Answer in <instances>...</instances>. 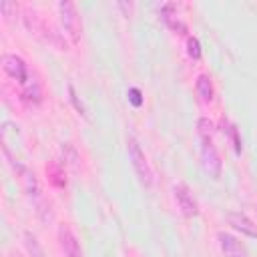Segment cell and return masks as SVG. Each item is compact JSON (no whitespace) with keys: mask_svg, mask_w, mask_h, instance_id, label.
Returning a JSON list of instances; mask_svg holds the SVG:
<instances>
[{"mask_svg":"<svg viewBox=\"0 0 257 257\" xmlns=\"http://www.w3.org/2000/svg\"><path fill=\"white\" fill-rule=\"evenodd\" d=\"M161 18H163V22H165L171 30H175V32H179V34H185V32H187V24L179 18L175 4H165V6L161 8Z\"/></svg>","mask_w":257,"mask_h":257,"instance_id":"9","label":"cell"},{"mask_svg":"<svg viewBox=\"0 0 257 257\" xmlns=\"http://www.w3.org/2000/svg\"><path fill=\"white\" fill-rule=\"evenodd\" d=\"M58 12H60V22L66 30V34L70 36L72 42H78L82 36V20L78 16L76 4L74 2H60L58 4Z\"/></svg>","mask_w":257,"mask_h":257,"instance_id":"2","label":"cell"},{"mask_svg":"<svg viewBox=\"0 0 257 257\" xmlns=\"http://www.w3.org/2000/svg\"><path fill=\"white\" fill-rule=\"evenodd\" d=\"M0 10H2V14L10 20L12 16H16V14H12V10H14V12H18V6H16L14 2H2V4H0Z\"/></svg>","mask_w":257,"mask_h":257,"instance_id":"18","label":"cell"},{"mask_svg":"<svg viewBox=\"0 0 257 257\" xmlns=\"http://www.w3.org/2000/svg\"><path fill=\"white\" fill-rule=\"evenodd\" d=\"M46 175H48V179H50L52 185H56V187H66V179L62 177L64 173H62V167H60V165H50V167H46Z\"/></svg>","mask_w":257,"mask_h":257,"instance_id":"12","label":"cell"},{"mask_svg":"<svg viewBox=\"0 0 257 257\" xmlns=\"http://www.w3.org/2000/svg\"><path fill=\"white\" fill-rule=\"evenodd\" d=\"M62 153H64V161H66V163H70V165H76V161H78V155H76V151H74V147H72L70 143H64V147H62Z\"/></svg>","mask_w":257,"mask_h":257,"instance_id":"16","label":"cell"},{"mask_svg":"<svg viewBox=\"0 0 257 257\" xmlns=\"http://www.w3.org/2000/svg\"><path fill=\"white\" fill-rule=\"evenodd\" d=\"M197 131H199V137H213L215 124H213L207 116H201V118L197 120Z\"/></svg>","mask_w":257,"mask_h":257,"instance_id":"14","label":"cell"},{"mask_svg":"<svg viewBox=\"0 0 257 257\" xmlns=\"http://www.w3.org/2000/svg\"><path fill=\"white\" fill-rule=\"evenodd\" d=\"M24 245H26L30 257H42V247H40V243L36 241V237L30 231H24Z\"/></svg>","mask_w":257,"mask_h":257,"instance_id":"13","label":"cell"},{"mask_svg":"<svg viewBox=\"0 0 257 257\" xmlns=\"http://www.w3.org/2000/svg\"><path fill=\"white\" fill-rule=\"evenodd\" d=\"M195 86H197V94L201 96L203 102H211V100H213L215 88H213V82H211V78H209L207 74H199Z\"/></svg>","mask_w":257,"mask_h":257,"instance_id":"10","label":"cell"},{"mask_svg":"<svg viewBox=\"0 0 257 257\" xmlns=\"http://www.w3.org/2000/svg\"><path fill=\"white\" fill-rule=\"evenodd\" d=\"M2 68H4V72L10 78L18 80L20 84H26L28 70H26V64H24V60L20 56H16V54H4L2 56Z\"/></svg>","mask_w":257,"mask_h":257,"instance_id":"6","label":"cell"},{"mask_svg":"<svg viewBox=\"0 0 257 257\" xmlns=\"http://www.w3.org/2000/svg\"><path fill=\"white\" fill-rule=\"evenodd\" d=\"M227 221H229V225H231L235 231H241L243 235L257 239V225H255L245 213H229V215H227Z\"/></svg>","mask_w":257,"mask_h":257,"instance_id":"8","label":"cell"},{"mask_svg":"<svg viewBox=\"0 0 257 257\" xmlns=\"http://www.w3.org/2000/svg\"><path fill=\"white\" fill-rule=\"evenodd\" d=\"M10 257H22V255H20V253H12Z\"/></svg>","mask_w":257,"mask_h":257,"instance_id":"21","label":"cell"},{"mask_svg":"<svg viewBox=\"0 0 257 257\" xmlns=\"http://www.w3.org/2000/svg\"><path fill=\"white\" fill-rule=\"evenodd\" d=\"M68 94H70V102L74 104V108H76V112L78 114H82V116H86V110H84V104L78 100V96H76V90H74V86H68Z\"/></svg>","mask_w":257,"mask_h":257,"instance_id":"17","label":"cell"},{"mask_svg":"<svg viewBox=\"0 0 257 257\" xmlns=\"http://www.w3.org/2000/svg\"><path fill=\"white\" fill-rule=\"evenodd\" d=\"M126 147H128V159H131V163H133V169H135V173H137L141 185H143V187H151V185H153V169H151V165H149V161H147V157H145L141 145L137 143L135 137H128Z\"/></svg>","mask_w":257,"mask_h":257,"instance_id":"1","label":"cell"},{"mask_svg":"<svg viewBox=\"0 0 257 257\" xmlns=\"http://www.w3.org/2000/svg\"><path fill=\"white\" fill-rule=\"evenodd\" d=\"M128 98H131V102H133L135 106H141V104H143V98H141V90H139V88H131V90H128Z\"/></svg>","mask_w":257,"mask_h":257,"instance_id":"19","label":"cell"},{"mask_svg":"<svg viewBox=\"0 0 257 257\" xmlns=\"http://www.w3.org/2000/svg\"><path fill=\"white\" fill-rule=\"evenodd\" d=\"M187 52H189V56L195 58V60L201 58V44H199V40H197L195 36H189V38H187Z\"/></svg>","mask_w":257,"mask_h":257,"instance_id":"15","label":"cell"},{"mask_svg":"<svg viewBox=\"0 0 257 257\" xmlns=\"http://www.w3.org/2000/svg\"><path fill=\"white\" fill-rule=\"evenodd\" d=\"M58 245H60L64 257H82V249H80L78 239L74 237L72 229L64 223L58 227Z\"/></svg>","mask_w":257,"mask_h":257,"instance_id":"5","label":"cell"},{"mask_svg":"<svg viewBox=\"0 0 257 257\" xmlns=\"http://www.w3.org/2000/svg\"><path fill=\"white\" fill-rule=\"evenodd\" d=\"M173 193H175V199H177V205H179L181 213H183L185 217H189V219H191V217H197L199 207H197V201H195L191 189H189L185 183H177L175 189H173Z\"/></svg>","mask_w":257,"mask_h":257,"instance_id":"4","label":"cell"},{"mask_svg":"<svg viewBox=\"0 0 257 257\" xmlns=\"http://www.w3.org/2000/svg\"><path fill=\"white\" fill-rule=\"evenodd\" d=\"M219 239V247H221V253L225 257H249L247 253V247L231 233H225V231H219L217 235Z\"/></svg>","mask_w":257,"mask_h":257,"instance_id":"7","label":"cell"},{"mask_svg":"<svg viewBox=\"0 0 257 257\" xmlns=\"http://www.w3.org/2000/svg\"><path fill=\"white\" fill-rule=\"evenodd\" d=\"M22 100L32 102V104H36V102H40V100H42V92H40V88H38V84H36V82H32V84H26V86H24V90H22Z\"/></svg>","mask_w":257,"mask_h":257,"instance_id":"11","label":"cell"},{"mask_svg":"<svg viewBox=\"0 0 257 257\" xmlns=\"http://www.w3.org/2000/svg\"><path fill=\"white\" fill-rule=\"evenodd\" d=\"M199 139H201V159H203L205 171L213 179H219L221 177V157H219L211 137H199Z\"/></svg>","mask_w":257,"mask_h":257,"instance_id":"3","label":"cell"},{"mask_svg":"<svg viewBox=\"0 0 257 257\" xmlns=\"http://www.w3.org/2000/svg\"><path fill=\"white\" fill-rule=\"evenodd\" d=\"M118 6H120L122 10H126V16H128V12L133 10V4H126V2H118Z\"/></svg>","mask_w":257,"mask_h":257,"instance_id":"20","label":"cell"}]
</instances>
